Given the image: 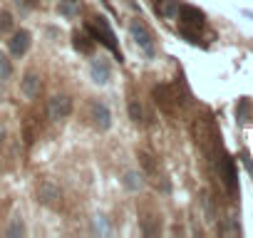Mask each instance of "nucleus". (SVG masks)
I'll list each match as a JSON object with an SVG mask.
<instances>
[{
  "label": "nucleus",
  "mask_w": 253,
  "mask_h": 238,
  "mask_svg": "<svg viewBox=\"0 0 253 238\" xmlns=\"http://www.w3.org/2000/svg\"><path fill=\"white\" fill-rule=\"evenodd\" d=\"M176 18H179V33L189 42H199V35L204 30V13L194 5H181Z\"/></svg>",
  "instance_id": "f257e3e1"
},
{
  "label": "nucleus",
  "mask_w": 253,
  "mask_h": 238,
  "mask_svg": "<svg viewBox=\"0 0 253 238\" xmlns=\"http://www.w3.org/2000/svg\"><path fill=\"white\" fill-rule=\"evenodd\" d=\"M194 137H196V144L204 149V154L209 159L216 157V149H218V132L211 122V117H201L194 122Z\"/></svg>",
  "instance_id": "f03ea898"
},
{
  "label": "nucleus",
  "mask_w": 253,
  "mask_h": 238,
  "mask_svg": "<svg viewBox=\"0 0 253 238\" xmlns=\"http://www.w3.org/2000/svg\"><path fill=\"white\" fill-rule=\"evenodd\" d=\"M87 30L92 33V38L94 40H99L107 50H112V55L122 62V50H119V45H117V38H114V30L109 28V23L104 20V18H94L89 25H87Z\"/></svg>",
  "instance_id": "7ed1b4c3"
},
{
  "label": "nucleus",
  "mask_w": 253,
  "mask_h": 238,
  "mask_svg": "<svg viewBox=\"0 0 253 238\" xmlns=\"http://www.w3.org/2000/svg\"><path fill=\"white\" fill-rule=\"evenodd\" d=\"M154 99H157V104H159L164 112H176V109L184 104L181 92H179V84H169V82L154 87Z\"/></svg>",
  "instance_id": "20e7f679"
},
{
  "label": "nucleus",
  "mask_w": 253,
  "mask_h": 238,
  "mask_svg": "<svg viewBox=\"0 0 253 238\" xmlns=\"http://www.w3.org/2000/svg\"><path fill=\"white\" fill-rule=\"evenodd\" d=\"M129 35H132V40L137 42V47H139L147 57H154L157 45H154V38H152L149 28H147L142 20H132V23H129Z\"/></svg>",
  "instance_id": "39448f33"
},
{
  "label": "nucleus",
  "mask_w": 253,
  "mask_h": 238,
  "mask_svg": "<svg viewBox=\"0 0 253 238\" xmlns=\"http://www.w3.org/2000/svg\"><path fill=\"white\" fill-rule=\"evenodd\" d=\"M216 171H218V179L223 181L228 196H236V194H238V174H236V164H233V159H231L228 154L221 152V159H218Z\"/></svg>",
  "instance_id": "423d86ee"
},
{
  "label": "nucleus",
  "mask_w": 253,
  "mask_h": 238,
  "mask_svg": "<svg viewBox=\"0 0 253 238\" xmlns=\"http://www.w3.org/2000/svg\"><path fill=\"white\" fill-rule=\"evenodd\" d=\"M72 114V99L67 94H55L47 102V117L52 122H60V119H67Z\"/></svg>",
  "instance_id": "0eeeda50"
},
{
  "label": "nucleus",
  "mask_w": 253,
  "mask_h": 238,
  "mask_svg": "<svg viewBox=\"0 0 253 238\" xmlns=\"http://www.w3.org/2000/svg\"><path fill=\"white\" fill-rule=\"evenodd\" d=\"M38 201L42 206L57 208V206H62V189L57 184H52V181H42L38 186Z\"/></svg>",
  "instance_id": "6e6552de"
},
{
  "label": "nucleus",
  "mask_w": 253,
  "mask_h": 238,
  "mask_svg": "<svg viewBox=\"0 0 253 238\" xmlns=\"http://www.w3.org/2000/svg\"><path fill=\"white\" fill-rule=\"evenodd\" d=\"M89 117H92V124H94L99 132H107V129L112 127V114H109L107 104H102V102H92Z\"/></svg>",
  "instance_id": "1a4fd4ad"
},
{
  "label": "nucleus",
  "mask_w": 253,
  "mask_h": 238,
  "mask_svg": "<svg viewBox=\"0 0 253 238\" xmlns=\"http://www.w3.org/2000/svg\"><path fill=\"white\" fill-rule=\"evenodd\" d=\"M89 77L94 84H107L112 79V67L104 57H94L92 65H89Z\"/></svg>",
  "instance_id": "9d476101"
},
{
  "label": "nucleus",
  "mask_w": 253,
  "mask_h": 238,
  "mask_svg": "<svg viewBox=\"0 0 253 238\" xmlns=\"http://www.w3.org/2000/svg\"><path fill=\"white\" fill-rule=\"evenodd\" d=\"M30 42H33V38H30V33L28 30H18L10 40H8V47H10V55H15V57H23L25 52H28V47H30Z\"/></svg>",
  "instance_id": "9b49d317"
},
{
  "label": "nucleus",
  "mask_w": 253,
  "mask_h": 238,
  "mask_svg": "<svg viewBox=\"0 0 253 238\" xmlns=\"http://www.w3.org/2000/svg\"><path fill=\"white\" fill-rule=\"evenodd\" d=\"M42 89V82H40V75L38 72H28L23 79H20V92L28 97V99H35Z\"/></svg>",
  "instance_id": "f8f14e48"
},
{
  "label": "nucleus",
  "mask_w": 253,
  "mask_h": 238,
  "mask_svg": "<svg viewBox=\"0 0 253 238\" xmlns=\"http://www.w3.org/2000/svg\"><path fill=\"white\" fill-rule=\"evenodd\" d=\"M179 0H159L157 3V13L162 15V18H167V20H174L176 15H179Z\"/></svg>",
  "instance_id": "ddd939ff"
},
{
  "label": "nucleus",
  "mask_w": 253,
  "mask_h": 238,
  "mask_svg": "<svg viewBox=\"0 0 253 238\" xmlns=\"http://www.w3.org/2000/svg\"><path fill=\"white\" fill-rule=\"evenodd\" d=\"M122 184H124L126 191H139L144 186V174L142 171H126L124 179H122Z\"/></svg>",
  "instance_id": "4468645a"
},
{
  "label": "nucleus",
  "mask_w": 253,
  "mask_h": 238,
  "mask_svg": "<svg viewBox=\"0 0 253 238\" xmlns=\"http://www.w3.org/2000/svg\"><path fill=\"white\" fill-rule=\"evenodd\" d=\"M92 231L94 233H99V236H109V223H107V216H102V213H94L92 216Z\"/></svg>",
  "instance_id": "2eb2a0df"
},
{
  "label": "nucleus",
  "mask_w": 253,
  "mask_h": 238,
  "mask_svg": "<svg viewBox=\"0 0 253 238\" xmlns=\"http://www.w3.org/2000/svg\"><path fill=\"white\" fill-rule=\"evenodd\" d=\"M92 47H94V40H89V38H87V35H82V33H75V50H80V52L89 55V52H92Z\"/></svg>",
  "instance_id": "dca6fc26"
},
{
  "label": "nucleus",
  "mask_w": 253,
  "mask_h": 238,
  "mask_svg": "<svg viewBox=\"0 0 253 238\" xmlns=\"http://www.w3.org/2000/svg\"><path fill=\"white\" fill-rule=\"evenodd\" d=\"M129 117H132L134 124H144V109H142V104L137 99L129 102Z\"/></svg>",
  "instance_id": "f3484780"
},
{
  "label": "nucleus",
  "mask_w": 253,
  "mask_h": 238,
  "mask_svg": "<svg viewBox=\"0 0 253 238\" xmlns=\"http://www.w3.org/2000/svg\"><path fill=\"white\" fill-rule=\"evenodd\" d=\"M13 25H15L13 15H10L8 10H0V35H8V33L13 30Z\"/></svg>",
  "instance_id": "a211bd4d"
},
{
  "label": "nucleus",
  "mask_w": 253,
  "mask_h": 238,
  "mask_svg": "<svg viewBox=\"0 0 253 238\" xmlns=\"http://www.w3.org/2000/svg\"><path fill=\"white\" fill-rule=\"evenodd\" d=\"M23 233H25V223H23V218H20V216H15V218H13V223L8 226L5 236L15 238V236H23Z\"/></svg>",
  "instance_id": "6ab92c4d"
},
{
  "label": "nucleus",
  "mask_w": 253,
  "mask_h": 238,
  "mask_svg": "<svg viewBox=\"0 0 253 238\" xmlns=\"http://www.w3.org/2000/svg\"><path fill=\"white\" fill-rule=\"evenodd\" d=\"M10 75H13V65L3 52H0V79H10Z\"/></svg>",
  "instance_id": "aec40b11"
},
{
  "label": "nucleus",
  "mask_w": 253,
  "mask_h": 238,
  "mask_svg": "<svg viewBox=\"0 0 253 238\" xmlns=\"http://www.w3.org/2000/svg\"><path fill=\"white\" fill-rule=\"evenodd\" d=\"M236 117H238V122L246 124L248 122V99H241L238 107H236Z\"/></svg>",
  "instance_id": "412c9836"
},
{
  "label": "nucleus",
  "mask_w": 253,
  "mask_h": 238,
  "mask_svg": "<svg viewBox=\"0 0 253 238\" xmlns=\"http://www.w3.org/2000/svg\"><path fill=\"white\" fill-rule=\"evenodd\" d=\"M35 3H38V0H23V5H28V8H33Z\"/></svg>",
  "instance_id": "4be33fe9"
},
{
  "label": "nucleus",
  "mask_w": 253,
  "mask_h": 238,
  "mask_svg": "<svg viewBox=\"0 0 253 238\" xmlns=\"http://www.w3.org/2000/svg\"><path fill=\"white\" fill-rule=\"evenodd\" d=\"M3 137H5V134H3V132H0V144H3Z\"/></svg>",
  "instance_id": "5701e85b"
}]
</instances>
